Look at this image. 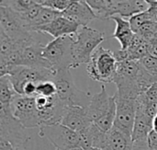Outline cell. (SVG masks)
Here are the masks:
<instances>
[{
  "instance_id": "1f68e13d",
  "label": "cell",
  "mask_w": 157,
  "mask_h": 150,
  "mask_svg": "<svg viewBox=\"0 0 157 150\" xmlns=\"http://www.w3.org/2000/svg\"><path fill=\"white\" fill-rule=\"evenodd\" d=\"M0 150H20L14 148L8 141L0 139Z\"/></svg>"
},
{
  "instance_id": "d6986e66",
  "label": "cell",
  "mask_w": 157,
  "mask_h": 150,
  "mask_svg": "<svg viewBox=\"0 0 157 150\" xmlns=\"http://www.w3.org/2000/svg\"><path fill=\"white\" fill-rule=\"evenodd\" d=\"M17 95L7 76L0 77V104H11L13 99Z\"/></svg>"
},
{
  "instance_id": "4fadbf2b",
  "label": "cell",
  "mask_w": 157,
  "mask_h": 150,
  "mask_svg": "<svg viewBox=\"0 0 157 150\" xmlns=\"http://www.w3.org/2000/svg\"><path fill=\"white\" fill-rule=\"evenodd\" d=\"M136 116L133 125V130L132 134V141L145 139L148 135L153 130V119L145 111L144 102L140 96L136 100Z\"/></svg>"
},
{
  "instance_id": "d6a6232c",
  "label": "cell",
  "mask_w": 157,
  "mask_h": 150,
  "mask_svg": "<svg viewBox=\"0 0 157 150\" xmlns=\"http://www.w3.org/2000/svg\"><path fill=\"white\" fill-rule=\"evenodd\" d=\"M149 11V13L151 15H155V14H157V1H155V2H152L149 4V8L147 9Z\"/></svg>"
},
{
  "instance_id": "44dd1931",
  "label": "cell",
  "mask_w": 157,
  "mask_h": 150,
  "mask_svg": "<svg viewBox=\"0 0 157 150\" xmlns=\"http://www.w3.org/2000/svg\"><path fill=\"white\" fill-rule=\"evenodd\" d=\"M34 4L32 0H0V6L9 7L18 13L28 10Z\"/></svg>"
},
{
  "instance_id": "7402d4cb",
  "label": "cell",
  "mask_w": 157,
  "mask_h": 150,
  "mask_svg": "<svg viewBox=\"0 0 157 150\" xmlns=\"http://www.w3.org/2000/svg\"><path fill=\"white\" fill-rule=\"evenodd\" d=\"M150 20H153V18H152V15L149 13L148 10H145L144 12L133 15L132 17H131L129 18L130 24H131V26H132V28L135 33L138 31V30L144 23H146L147 21H150Z\"/></svg>"
},
{
  "instance_id": "cb8c5ba5",
  "label": "cell",
  "mask_w": 157,
  "mask_h": 150,
  "mask_svg": "<svg viewBox=\"0 0 157 150\" xmlns=\"http://www.w3.org/2000/svg\"><path fill=\"white\" fill-rule=\"evenodd\" d=\"M94 11L98 19H108L104 0H84Z\"/></svg>"
},
{
  "instance_id": "8fae6325",
  "label": "cell",
  "mask_w": 157,
  "mask_h": 150,
  "mask_svg": "<svg viewBox=\"0 0 157 150\" xmlns=\"http://www.w3.org/2000/svg\"><path fill=\"white\" fill-rule=\"evenodd\" d=\"M116 99V118L114 122V127L124 132L127 135L132 136L135 116H136V100L125 99L117 97Z\"/></svg>"
},
{
  "instance_id": "5bb4252c",
  "label": "cell",
  "mask_w": 157,
  "mask_h": 150,
  "mask_svg": "<svg viewBox=\"0 0 157 150\" xmlns=\"http://www.w3.org/2000/svg\"><path fill=\"white\" fill-rule=\"evenodd\" d=\"M61 123L77 133L87 128L93 124L88 117L86 109L81 106L66 107Z\"/></svg>"
},
{
  "instance_id": "f546056e",
  "label": "cell",
  "mask_w": 157,
  "mask_h": 150,
  "mask_svg": "<svg viewBox=\"0 0 157 150\" xmlns=\"http://www.w3.org/2000/svg\"><path fill=\"white\" fill-rule=\"evenodd\" d=\"M148 143H149V147L150 150H157V133L155 132L154 130H152L150 132V134L148 135Z\"/></svg>"
},
{
  "instance_id": "f1b7e54d",
  "label": "cell",
  "mask_w": 157,
  "mask_h": 150,
  "mask_svg": "<svg viewBox=\"0 0 157 150\" xmlns=\"http://www.w3.org/2000/svg\"><path fill=\"white\" fill-rule=\"evenodd\" d=\"M132 150H150L148 139H140L132 141Z\"/></svg>"
},
{
  "instance_id": "83f0119b",
  "label": "cell",
  "mask_w": 157,
  "mask_h": 150,
  "mask_svg": "<svg viewBox=\"0 0 157 150\" xmlns=\"http://www.w3.org/2000/svg\"><path fill=\"white\" fill-rule=\"evenodd\" d=\"M147 100L149 101L157 102V82L154 83L145 92H144Z\"/></svg>"
},
{
  "instance_id": "484cf974",
  "label": "cell",
  "mask_w": 157,
  "mask_h": 150,
  "mask_svg": "<svg viewBox=\"0 0 157 150\" xmlns=\"http://www.w3.org/2000/svg\"><path fill=\"white\" fill-rule=\"evenodd\" d=\"M139 62L151 75L157 78V57L149 53L142 58Z\"/></svg>"
},
{
  "instance_id": "5b68a950",
  "label": "cell",
  "mask_w": 157,
  "mask_h": 150,
  "mask_svg": "<svg viewBox=\"0 0 157 150\" xmlns=\"http://www.w3.org/2000/svg\"><path fill=\"white\" fill-rule=\"evenodd\" d=\"M74 38V35H67L53 39L44 45L42 55L54 72L61 69H72V43Z\"/></svg>"
},
{
  "instance_id": "ffe728a7",
  "label": "cell",
  "mask_w": 157,
  "mask_h": 150,
  "mask_svg": "<svg viewBox=\"0 0 157 150\" xmlns=\"http://www.w3.org/2000/svg\"><path fill=\"white\" fill-rule=\"evenodd\" d=\"M62 14H63V12H59V11L54 10L52 8H50V7H47V6H42V7L40 9V12L38 18H37V19L35 20L33 26L30 28V30L33 32V30L35 28L52 22L53 19H55L56 18H58Z\"/></svg>"
},
{
  "instance_id": "7c38bea8",
  "label": "cell",
  "mask_w": 157,
  "mask_h": 150,
  "mask_svg": "<svg viewBox=\"0 0 157 150\" xmlns=\"http://www.w3.org/2000/svg\"><path fill=\"white\" fill-rule=\"evenodd\" d=\"M80 28L77 23L70 20L62 14L52 22L35 28L33 32L46 33L53 37V39H56L67 35H75Z\"/></svg>"
},
{
  "instance_id": "2e32d148",
  "label": "cell",
  "mask_w": 157,
  "mask_h": 150,
  "mask_svg": "<svg viewBox=\"0 0 157 150\" xmlns=\"http://www.w3.org/2000/svg\"><path fill=\"white\" fill-rule=\"evenodd\" d=\"M63 16L77 23L80 27H86L91 21L98 18L91 7L84 0H75L63 12Z\"/></svg>"
},
{
  "instance_id": "d590c367",
  "label": "cell",
  "mask_w": 157,
  "mask_h": 150,
  "mask_svg": "<svg viewBox=\"0 0 157 150\" xmlns=\"http://www.w3.org/2000/svg\"><path fill=\"white\" fill-rule=\"evenodd\" d=\"M69 150H89L88 148L87 149H86V148H72V149H69Z\"/></svg>"
},
{
  "instance_id": "30bf717a",
  "label": "cell",
  "mask_w": 157,
  "mask_h": 150,
  "mask_svg": "<svg viewBox=\"0 0 157 150\" xmlns=\"http://www.w3.org/2000/svg\"><path fill=\"white\" fill-rule=\"evenodd\" d=\"M35 101L40 126L59 124L62 122L66 106L59 100L57 95L53 97L38 95L35 97Z\"/></svg>"
},
{
  "instance_id": "9c48e42d",
  "label": "cell",
  "mask_w": 157,
  "mask_h": 150,
  "mask_svg": "<svg viewBox=\"0 0 157 150\" xmlns=\"http://www.w3.org/2000/svg\"><path fill=\"white\" fill-rule=\"evenodd\" d=\"M11 110L13 115L25 128H36L40 126L35 97L17 94L11 102Z\"/></svg>"
},
{
  "instance_id": "4dcf8cb0",
  "label": "cell",
  "mask_w": 157,
  "mask_h": 150,
  "mask_svg": "<svg viewBox=\"0 0 157 150\" xmlns=\"http://www.w3.org/2000/svg\"><path fill=\"white\" fill-rule=\"evenodd\" d=\"M149 53L157 57V34L149 41Z\"/></svg>"
},
{
  "instance_id": "74e56055",
  "label": "cell",
  "mask_w": 157,
  "mask_h": 150,
  "mask_svg": "<svg viewBox=\"0 0 157 150\" xmlns=\"http://www.w3.org/2000/svg\"><path fill=\"white\" fill-rule=\"evenodd\" d=\"M89 150H101L99 149V148H88Z\"/></svg>"
},
{
  "instance_id": "277c9868",
  "label": "cell",
  "mask_w": 157,
  "mask_h": 150,
  "mask_svg": "<svg viewBox=\"0 0 157 150\" xmlns=\"http://www.w3.org/2000/svg\"><path fill=\"white\" fill-rule=\"evenodd\" d=\"M52 80L56 85L57 97L66 107H87L91 100L89 93L79 89L75 86L70 69H61L56 71Z\"/></svg>"
},
{
  "instance_id": "f35d334b",
  "label": "cell",
  "mask_w": 157,
  "mask_h": 150,
  "mask_svg": "<svg viewBox=\"0 0 157 150\" xmlns=\"http://www.w3.org/2000/svg\"><path fill=\"white\" fill-rule=\"evenodd\" d=\"M55 150H60V149H58V148H56V149H55Z\"/></svg>"
},
{
  "instance_id": "836d02e7",
  "label": "cell",
  "mask_w": 157,
  "mask_h": 150,
  "mask_svg": "<svg viewBox=\"0 0 157 150\" xmlns=\"http://www.w3.org/2000/svg\"><path fill=\"white\" fill-rule=\"evenodd\" d=\"M153 130L157 133V114L153 119Z\"/></svg>"
},
{
  "instance_id": "603a6c76",
  "label": "cell",
  "mask_w": 157,
  "mask_h": 150,
  "mask_svg": "<svg viewBox=\"0 0 157 150\" xmlns=\"http://www.w3.org/2000/svg\"><path fill=\"white\" fill-rule=\"evenodd\" d=\"M57 93L56 85L53 80H44L38 84L37 86V96L44 97H53Z\"/></svg>"
},
{
  "instance_id": "9a60e30c",
  "label": "cell",
  "mask_w": 157,
  "mask_h": 150,
  "mask_svg": "<svg viewBox=\"0 0 157 150\" xmlns=\"http://www.w3.org/2000/svg\"><path fill=\"white\" fill-rule=\"evenodd\" d=\"M98 148L101 150H132V136L113 126L109 132L105 133Z\"/></svg>"
},
{
  "instance_id": "ab89813d",
  "label": "cell",
  "mask_w": 157,
  "mask_h": 150,
  "mask_svg": "<svg viewBox=\"0 0 157 150\" xmlns=\"http://www.w3.org/2000/svg\"><path fill=\"white\" fill-rule=\"evenodd\" d=\"M156 103H157V102H156Z\"/></svg>"
},
{
  "instance_id": "8992f818",
  "label": "cell",
  "mask_w": 157,
  "mask_h": 150,
  "mask_svg": "<svg viewBox=\"0 0 157 150\" xmlns=\"http://www.w3.org/2000/svg\"><path fill=\"white\" fill-rule=\"evenodd\" d=\"M21 123L13 115L11 104H0V139L8 141L14 148L23 150L30 136Z\"/></svg>"
},
{
  "instance_id": "8d00e7d4",
  "label": "cell",
  "mask_w": 157,
  "mask_h": 150,
  "mask_svg": "<svg viewBox=\"0 0 157 150\" xmlns=\"http://www.w3.org/2000/svg\"><path fill=\"white\" fill-rule=\"evenodd\" d=\"M148 4H150V3H152V2H155V1H157V0H145Z\"/></svg>"
},
{
  "instance_id": "52a82bcc",
  "label": "cell",
  "mask_w": 157,
  "mask_h": 150,
  "mask_svg": "<svg viewBox=\"0 0 157 150\" xmlns=\"http://www.w3.org/2000/svg\"><path fill=\"white\" fill-rule=\"evenodd\" d=\"M55 72L48 68H37L25 65H12L6 70L7 76L13 85L14 89L19 95L22 93L23 86L29 82L39 84L44 80H52Z\"/></svg>"
},
{
  "instance_id": "ac0fdd59",
  "label": "cell",
  "mask_w": 157,
  "mask_h": 150,
  "mask_svg": "<svg viewBox=\"0 0 157 150\" xmlns=\"http://www.w3.org/2000/svg\"><path fill=\"white\" fill-rule=\"evenodd\" d=\"M110 19L114 20L116 23V28L112 37L120 42L121 50H127L132 43L135 34L130 24L129 19L126 20L124 18L120 16H113Z\"/></svg>"
},
{
  "instance_id": "d4e9b609",
  "label": "cell",
  "mask_w": 157,
  "mask_h": 150,
  "mask_svg": "<svg viewBox=\"0 0 157 150\" xmlns=\"http://www.w3.org/2000/svg\"><path fill=\"white\" fill-rule=\"evenodd\" d=\"M136 33L149 41L157 34V22L154 20L147 21L138 30Z\"/></svg>"
},
{
  "instance_id": "6da1fadb",
  "label": "cell",
  "mask_w": 157,
  "mask_h": 150,
  "mask_svg": "<svg viewBox=\"0 0 157 150\" xmlns=\"http://www.w3.org/2000/svg\"><path fill=\"white\" fill-rule=\"evenodd\" d=\"M91 122L104 132H109L113 126L116 118V99L109 96L105 85L101 86L99 92L91 97L90 102L86 108Z\"/></svg>"
},
{
  "instance_id": "e575fe53",
  "label": "cell",
  "mask_w": 157,
  "mask_h": 150,
  "mask_svg": "<svg viewBox=\"0 0 157 150\" xmlns=\"http://www.w3.org/2000/svg\"><path fill=\"white\" fill-rule=\"evenodd\" d=\"M32 1H33V3H35V4L41 5V6H43V4H44V2H45V0H32Z\"/></svg>"
},
{
  "instance_id": "3957f363",
  "label": "cell",
  "mask_w": 157,
  "mask_h": 150,
  "mask_svg": "<svg viewBox=\"0 0 157 150\" xmlns=\"http://www.w3.org/2000/svg\"><path fill=\"white\" fill-rule=\"evenodd\" d=\"M117 67L118 60L114 52L99 46L93 53L86 65V71L92 80L106 84L113 83Z\"/></svg>"
},
{
  "instance_id": "ba28073f",
  "label": "cell",
  "mask_w": 157,
  "mask_h": 150,
  "mask_svg": "<svg viewBox=\"0 0 157 150\" xmlns=\"http://www.w3.org/2000/svg\"><path fill=\"white\" fill-rule=\"evenodd\" d=\"M40 137L47 138L56 148L69 150L80 147L78 133L65 126L62 123L41 125L39 127Z\"/></svg>"
},
{
  "instance_id": "7a4b0ae2",
  "label": "cell",
  "mask_w": 157,
  "mask_h": 150,
  "mask_svg": "<svg viewBox=\"0 0 157 150\" xmlns=\"http://www.w3.org/2000/svg\"><path fill=\"white\" fill-rule=\"evenodd\" d=\"M105 41V33L88 26L81 27L75 34L72 43L73 66L77 68L81 65H87L93 53Z\"/></svg>"
},
{
  "instance_id": "4316f807",
  "label": "cell",
  "mask_w": 157,
  "mask_h": 150,
  "mask_svg": "<svg viewBox=\"0 0 157 150\" xmlns=\"http://www.w3.org/2000/svg\"><path fill=\"white\" fill-rule=\"evenodd\" d=\"M75 0H45L43 6L57 10L59 12L65 11Z\"/></svg>"
},
{
  "instance_id": "e0dca14e",
  "label": "cell",
  "mask_w": 157,
  "mask_h": 150,
  "mask_svg": "<svg viewBox=\"0 0 157 150\" xmlns=\"http://www.w3.org/2000/svg\"><path fill=\"white\" fill-rule=\"evenodd\" d=\"M44 44L40 41L20 50V65L52 69L51 65L42 55Z\"/></svg>"
}]
</instances>
